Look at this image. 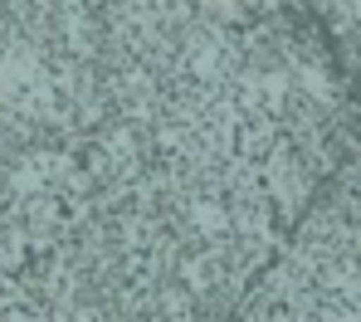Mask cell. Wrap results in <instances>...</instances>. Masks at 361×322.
<instances>
[{"instance_id":"cell-1","label":"cell","mask_w":361,"mask_h":322,"mask_svg":"<svg viewBox=\"0 0 361 322\" xmlns=\"http://www.w3.org/2000/svg\"><path fill=\"white\" fill-rule=\"evenodd\" d=\"M279 137H283L279 118H269V113H244L240 128H235V156H244V161H264V156L279 147Z\"/></svg>"}]
</instances>
